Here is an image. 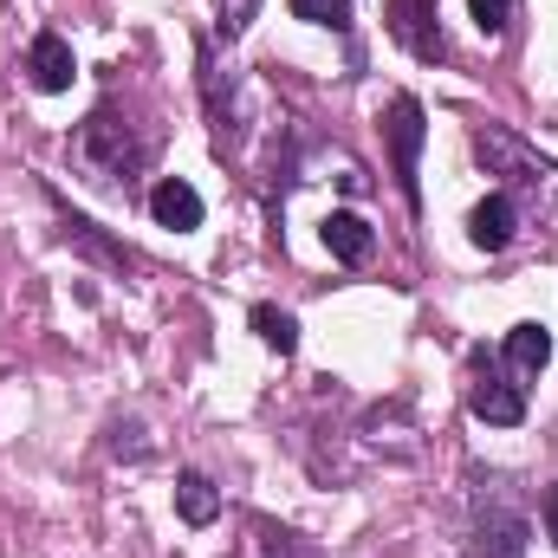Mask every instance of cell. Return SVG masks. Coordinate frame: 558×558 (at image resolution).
Returning <instances> with one entry per match:
<instances>
[{"mask_svg": "<svg viewBox=\"0 0 558 558\" xmlns=\"http://www.w3.org/2000/svg\"><path fill=\"white\" fill-rule=\"evenodd\" d=\"M546 539H553V546H558V487H553V494H546Z\"/></svg>", "mask_w": 558, "mask_h": 558, "instance_id": "obj_18", "label": "cell"}, {"mask_svg": "<svg viewBox=\"0 0 558 558\" xmlns=\"http://www.w3.org/2000/svg\"><path fill=\"white\" fill-rule=\"evenodd\" d=\"M422 137H428V124H422V105L403 92V98L390 105V118H384V143H390V175H397V189H403V202H410V208L422 202V182H416Z\"/></svg>", "mask_w": 558, "mask_h": 558, "instance_id": "obj_3", "label": "cell"}, {"mask_svg": "<svg viewBox=\"0 0 558 558\" xmlns=\"http://www.w3.org/2000/svg\"><path fill=\"white\" fill-rule=\"evenodd\" d=\"M474 156H481L494 175H507V189H500V195H513V202L526 195V202H539V208H558V162L533 156L513 131L481 124V131H474Z\"/></svg>", "mask_w": 558, "mask_h": 558, "instance_id": "obj_1", "label": "cell"}, {"mask_svg": "<svg viewBox=\"0 0 558 558\" xmlns=\"http://www.w3.org/2000/svg\"><path fill=\"white\" fill-rule=\"evenodd\" d=\"M507 364H513L520 377H539V371L553 364V331H546V325H533V318H526V325H513V331H507Z\"/></svg>", "mask_w": 558, "mask_h": 558, "instance_id": "obj_11", "label": "cell"}, {"mask_svg": "<svg viewBox=\"0 0 558 558\" xmlns=\"http://www.w3.org/2000/svg\"><path fill=\"white\" fill-rule=\"evenodd\" d=\"M175 507H182V520H189V526H215L221 494H215V481H208V474H195V468H189V474L175 481Z\"/></svg>", "mask_w": 558, "mask_h": 558, "instance_id": "obj_12", "label": "cell"}, {"mask_svg": "<svg viewBox=\"0 0 558 558\" xmlns=\"http://www.w3.org/2000/svg\"><path fill=\"white\" fill-rule=\"evenodd\" d=\"M325 247H331V260H344V267H364L371 260V247H377V234H371V221L364 215H351V208H338V215H325Z\"/></svg>", "mask_w": 558, "mask_h": 558, "instance_id": "obj_9", "label": "cell"}, {"mask_svg": "<svg viewBox=\"0 0 558 558\" xmlns=\"http://www.w3.org/2000/svg\"><path fill=\"white\" fill-rule=\"evenodd\" d=\"M149 215H156V228H175V234L202 228V195H195V182L162 175V182L149 189Z\"/></svg>", "mask_w": 558, "mask_h": 558, "instance_id": "obj_8", "label": "cell"}, {"mask_svg": "<svg viewBox=\"0 0 558 558\" xmlns=\"http://www.w3.org/2000/svg\"><path fill=\"white\" fill-rule=\"evenodd\" d=\"M474 558H526V520L520 513H487L474 533Z\"/></svg>", "mask_w": 558, "mask_h": 558, "instance_id": "obj_10", "label": "cell"}, {"mask_svg": "<svg viewBox=\"0 0 558 558\" xmlns=\"http://www.w3.org/2000/svg\"><path fill=\"white\" fill-rule=\"evenodd\" d=\"M254 331L274 344L279 357H292V351H299V318H292V312H279V305H254Z\"/></svg>", "mask_w": 558, "mask_h": 558, "instance_id": "obj_13", "label": "cell"}, {"mask_svg": "<svg viewBox=\"0 0 558 558\" xmlns=\"http://www.w3.org/2000/svg\"><path fill=\"white\" fill-rule=\"evenodd\" d=\"M513 234H520V202H513V195H487V202L468 215V241H474L481 254L513 247Z\"/></svg>", "mask_w": 558, "mask_h": 558, "instance_id": "obj_6", "label": "cell"}, {"mask_svg": "<svg viewBox=\"0 0 558 558\" xmlns=\"http://www.w3.org/2000/svg\"><path fill=\"white\" fill-rule=\"evenodd\" d=\"M143 156H149V149L131 137V124H118V111H92V118L78 124V137H72V162H78L92 182H118V175H131Z\"/></svg>", "mask_w": 558, "mask_h": 558, "instance_id": "obj_2", "label": "cell"}, {"mask_svg": "<svg viewBox=\"0 0 558 558\" xmlns=\"http://www.w3.org/2000/svg\"><path fill=\"white\" fill-rule=\"evenodd\" d=\"M65 241H78L85 254H98V260H111V267H131V254H124V247H111V241H98V228H92V221H78V215L65 221Z\"/></svg>", "mask_w": 558, "mask_h": 558, "instance_id": "obj_15", "label": "cell"}, {"mask_svg": "<svg viewBox=\"0 0 558 558\" xmlns=\"http://www.w3.org/2000/svg\"><path fill=\"white\" fill-rule=\"evenodd\" d=\"M468 410L481 422H494V428H520L526 422V397H520V384H507L500 364H481L474 371V390H468Z\"/></svg>", "mask_w": 558, "mask_h": 558, "instance_id": "obj_4", "label": "cell"}, {"mask_svg": "<svg viewBox=\"0 0 558 558\" xmlns=\"http://www.w3.org/2000/svg\"><path fill=\"white\" fill-rule=\"evenodd\" d=\"M390 39L397 46H410L416 59H441L448 46H441V26H435V0H390Z\"/></svg>", "mask_w": 558, "mask_h": 558, "instance_id": "obj_5", "label": "cell"}, {"mask_svg": "<svg viewBox=\"0 0 558 558\" xmlns=\"http://www.w3.org/2000/svg\"><path fill=\"white\" fill-rule=\"evenodd\" d=\"M468 7H474V26H481L487 39H500L507 20H513V0H468Z\"/></svg>", "mask_w": 558, "mask_h": 558, "instance_id": "obj_17", "label": "cell"}, {"mask_svg": "<svg viewBox=\"0 0 558 558\" xmlns=\"http://www.w3.org/2000/svg\"><path fill=\"white\" fill-rule=\"evenodd\" d=\"M26 72H33V85H39V92H72L78 59H72V46H65L59 33H39V39L26 46Z\"/></svg>", "mask_w": 558, "mask_h": 558, "instance_id": "obj_7", "label": "cell"}, {"mask_svg": "<svg viewBox=\"0 0 558 558\" xmlns=\"http://www.w3.org/2000/svg\"><path fill=\"white\" fill-rule=\"evenodd\" d=\"M254 13H260V0H215V26H221V39H241V33L254 26Z\"/></svg>", "mask_w": 558, "mask_h": 558, "instance_id": "obj_16", "label": "cell"}, {"mask_svg": "<svg viewBox=\"0 0 558 558\" xmlns=\"http://www.w3.org/2000/svg\"><path fill=\"white\" fill-rule=\"evenodd\" d=\"M292 20H305V26H331V33H351V0H292Z\"/></svg>", "mask_w": 558, "mask_h": 558, "instance_id": "obj_14", "label": "cell"}]
</instances>
